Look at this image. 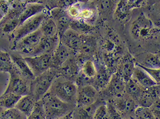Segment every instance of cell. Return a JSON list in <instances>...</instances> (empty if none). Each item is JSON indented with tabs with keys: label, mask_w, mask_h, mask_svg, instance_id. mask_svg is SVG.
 Segmentation results:
<instances>
[{
	"label": "cell",
	"mask_w": 160,
	"mask_h": 119,
	"mask_svg": "<svg viewBox=\"0 0 160 119\" xmlns=\"http://www.w3.org/2000/svg\"><path fill=\"white\" fill-rule=\"evenodd\" d=\"M10 55L15 67L21 76L29 81L34 79L35 76L22 54L15 51H13L10 53Z\"/></svg>",
	"instance_id": "obj_15"
},
{
	"label": "cell",
	"mask_w": 160,
	"mask_h": 119,
	"mask_svg": "<svg viewBox=\"0 0 160 119\" xmlns=\"http://www.w3.org/2000/svg\"><path fill=\"white\" fill-rule=\"evenodd\" d=\"M76 62L72 59L71 57L60 67L57 68L58 76H61L68 80H72L76 76L78 71Z\"/></svg>",
	"instance_id": "obj_20"
},
{
	"label": "cell",
	"mask_w": 160,
	"mask_h": 119,
	"mask_svg": "<svg viewBox=\"0 0 160 119\" xmlns=\"http://www.w3.org/2000/svg\"><path fill=\"white\" fill-rule=\"evenodd\" d=\"M112 102L122 116L134 113L138 107L137 102L125 94L121 97L114 98Z\"/></svg>",
	"instance_id": "obj_14"
},
{
	"label": "cell",
	"mask_w": 160,
	"mask_h": 119,
	"mask_svg": "<svg viewBox=\"0 0 160 119\" xmlns=\"http://www.w3.org/2000/svg\"><path fill=\"white\" fill-rule=\"evenodd\" d=\"M108 119H122V116L115 107L112 100H109L106 103Z\"/></svg>",
	"instance_id": "obj_36"
},
{
	"label": "cell",
	"mask_w": 160,
	"mask_h": 119,
	"mask_svg": "<svg viewBox=\"0 0 160 119\" xmlns=\"http://www.w3.org/2000/svg\"><path fill=\"white\" fill-rule=\"evenodd\" d=\"M40 100L47 119H58L73 111L74 105L64 102L48 92Z\"/></svg>",
	"instance_id": "obj_1"
},
{
	"label": "cell",
	"mask_w": 160,
	"mask_h": 119,
	"mask_svg": "<svg viewBox=\"0 0 160 119\" xmlns=\"http://www.w3.org/2000/svg\"><path fill=\"white\" fill-rule=\"evenodd\" d=\"M36 102H37L32 96L26 94L20 98L15 106L14 108L28 117L34 109Z\"/></svg>",
	"instance_id": "obj_19"
},
{
	"label": "cell",
	"mask_w": 160,
	"mask_h": 119,
	"mask_svg": "<svg viewBox=\"0 0 160 119\" xmlns=\"http://www.w3.org/2000/svg\"><path fill=\"white\" fill-rule=\"evenodd\" d=\"M9 73V81L4 93L11 92L21 97L28 94L30 81L21 76L15 66Z\"/></svg>",
	"instance_id": "obj_6"
},
{
	"label": "cell",
	"mask_w": 160,
	"mask_h": 119,
	"mask_svg": "<svg viewBox=\"0 0 160 119\" xmlns=\"http://www.w3.org/2000/svg\"><path fill=\"white\" fill-rule=\"evenodd\" d=\"M14 67L10 53L0 50V72L9 73Z\"/></svg>",
	"instance_id": "obj_26"
},
{
	"label": "cell",
	"mask_w": 160,
	"mask_h": 119,
	"mask_svg": "<svg viewBox=\"0 0 160 119\" xmlns=\"http://www.w3.org/2000/svg\"><path fill=\"white\" fill-rule=\"evenodd\" d=\"M1 10H0V20H1L3 16H4V15H3L2 14V12H1Z\"/></svg>",
	"instance_id": "obj_45"
},
{
	"label": "cell",
	"mask_w": 160,
	"mask_h": 119,
	"mask_svg": "<svg viewBox=\"0 0 160 119\" xmlns=\"http://www.w3.org/2000/svg\"><path fill=\"white\" fill-rule=\"evenodd\" d=\"M42 36L41 31L38 29L17 41L10 47L11 50L19 53L23 56H29L36 49Z\"/></svg>",
	"instance_id": "obj_5"
},
{
	"label": "cell",
	"mask_w": 160,
	"mask_h": 119,
	"mask_svg": "<svg viewBox=\"0 0 160 119\" xmlns=\"http://www.w3.org/2000/svg\"><path fill=\"white\" fill-rule=\"evenodd\" d=\"M57 76V70L51 68L35 76L29 83L28 94L32 96L36 102L39 101L49 91L52 82Z\"/></svg>",
	"instance_id": "obj_3"
},
{
	"label": "cell",
	"mask_w": 160,
	"mask_h": 119,
	"mask_svg": "<svg viewBox=\"0 0 160 119\" xmlns=\"http://www.w3.org/2000/svg\"><path fill=\"white\" fill-rule=\"evenodd\" d=\"M82 70L84 76L89 79H93L97 71L95 63L90 59H87L83 63L82 65Z\"/></svg>",
	"instance_id": "obj_29"
},
{
	"label": "cell",
	"mask_w": 160,
	"mask_h": 119,
	"mask_svg": "<svg viewBox=\"0 0 160 119\" xmlns=\"http://www.w3.org/2000/svg\"><path fill=\"white\" fill-rule=\"evenodd\" d=\"M78 89L76 84L72 80L57 76L48 92L64 102L74 106Z\"/></svg>",
	"instance_id": "obj_2"
},
{
	"label": "cell",
	"mask_w": 160,
	"mask_h": 119,
	"mask_svg": "<svg viewBox=\"0 0 160 119\" xmlns=\"http://www.w3.org/2000/svg\"><path fill=\"white\" fill-rule=\"evenodd\" d=\"M59 37L61 42L64 44L71 53L79 52L82 43V37L79 35L78 32L69 28Z\"/></svg>",
	"instance_id": "obj_12"
},
{
	"label": "cell",
	"mask_w": 160,
	"mask_h": 119,
	"mask_svg": "<svg viewBox=\"0 0 160 119\" xmlns=\"http://www.w3.org/2000/svg\"><path fill=\"white\" fill-rule=\"evenodd\" d=\"M125 81L118 75L111 76L106 87L108 93L114 98L121 97L125 94Z\"/></svg>",
	"instance_id": "obj_17"
},
{
	"label": "cell",
	"mask_w": 160,
	"mask_h": 119,
	"mask_svg": "<svg viewBox=\"0 0 160 119\" xmlns=\"http://www.w3.org/2000/svg\"><path fill=\"white\" fill-rule=\"evenodd\" d=\"M23 10L11 9L0 20V33L9 36L19 25V17Z\"/></svg>",
	"instance_id": "obj_9"
},
{
	"label": "cell",
	"mask_w": 160,
	"mask_h": 119,
	"mask_svg": "<svg viewBox=\"0 0 160 119\" xmlns=\"http://www.w3.org/2000/svg\"><path fill=\"white\" fill-rule=\"evenodd\" d=\"M48 16L49 13L48 11L45 10L24 21L9 35V39L11 42L10 47L13 46L20 39L39 29L43 20Z\"/></svg>",
	"instance_id": "obj_4"
},
{
	"label": "cell",
	"mask_w": 160,
	"mask_h": 119,
	"mask_svg": "<svg viewBox=\"0 0 160 119\" xmlns=\"http://www.w3.org/2000/svg\"><path fill=\"white\" fill-rule=\"evenodd\" d=\"M132 78L145 89L159 85L157 84L144 70L138 66L134 67Z\"/></svg>",
	"instance_id": "obj_18"
},
{
	"label": "cell",
	"mask_w": 160,
	"mask_h": 119,
	"mask_svg": "<svg viewBox=\"0 0 160 119\" xmlns=\"http://www.w3.org/2000/svg\"><path fill=\"white\" fill-rule=\"evenodd\" d=\"M26 119H47L41 100L36 102L34 109Z\"/></svg>",
	"instance_id": "obj_31"
},
{
	"label": "cell",
	"mask_w": 160,
	"mask_h": 119,
	"mask_svg": "<svg viewBox=\"0 0 160 119\" xmlns=\"http://www.w3.org/2000/svg\"><path fill=\"white\" fill-rule=\"evenodd\" d=\"M10 9L9 5L6 0H0V10L4 15L6 14Z\"/></svg>",
	"instance_id": "obj_42"
},
{
	"label": "cell",
	"mask_w": 160,
	"mask_h": 119,
	"mask_svg": "<svg viewBox=\"0 0 160 119\" xmlns=\"http://www.w3.org/2000/svg\"><path fill=\"white\" fill-rule=\"evenodd\" d=\"M134 114L135 119H156L150 108L138 107Z\"/></svg>",
	"instance_id": "obj_32"
},
{
	"label": "cell",
	"mask_w": 160,
	"mask_h": 119,
	"mask_svg": "<svg viewBox=\"0 0 160 119\" xmlns=\"http://www.w3.org/2000/svg\"><path fill=\"white\" fill-rule=\"evenodd\" d=\"M11 9L23 10L26 4L24 3L22 0H6Z\"/></svg>",
	"instance_id": "obj_39"
},
{
	"label": "cell",
	"mask_w": 160,
	"mask_h": 119,
	"mask_svg": "<svg viewBox=\"0 0 160 119\" xmlns=\"http://www.w3.org/2000/svg\"><path fill=\"white\" fill-rule=\"evenodd\" d=\"M111 76L105 68L101 67L99 70H97V73L93 78L94 80L93 83L95 84L93 86L96 89H102L106 88L109 83Z\"/></svg>",
	"instance_id": "obj_24"
},
{
	"label": "cell",
	"mask_w": 160,
	"mask_h": 119,
	"mask_svg": "<svg viewBox=\"0 0 160 119\" xmlns=\"http://www.w3.org/2000/svg\"><path fill=\"white\" fill-rule=\"evenodd\" d=\"M21 97L11 92L4 93L0 97V105L5 110L12 109L14 108Z\"/></svg>",
	"instance_id": "obj_25"
},
{
	"label": "cell",
	"mask_w": 160,
	"mask_h": 119,
	"mask_svg": "<svg viewBox=\"0 0 160 119\" xmlns=\"http://www.w3.org/2000/svg\"><path fill=\"white\" fill-rule=\"evenodd\" d=\"M49 15L55 21L58 28V35H61L66 30L69 28L70 23L72 19L67 13L66 10L56 7L49 11Z\"/></svg>",
	"instance_id": "obj_10"
},
{
	"label": "cell",
	"mask_w": 160,
	"mask_h": 119,
	"mask_svg": "<svg viewBox=\"0 0 160 119\" xmlns=\"http://www.w3.org/2000/svg\"><path fill=\"white\" fill-rule=\"evenodd\" d=\"M58 1L59 0H37V3L43 5L46 10L49 11L57 7Z\"/></svg>",
	"instance_id": "obj_38"
},
{
	"label": "cell",
	"mask_w": 160,
	"mask_h": 119,
	"mask_svg": "<svg viewBox=\"0 0 160 119\" xmlns=\"http://www.w3.org/2000/svg\"><path fill=\"white\" fill-rule=\"evenodd\" d=\"M145 89L132 78L125 82V94L134 99L136 102Z\"/></svg>",
	"instance_id": "obj_22"
},
{
	"label": "cell",
	"mask_w": 160,
	"mask_h": 119,
	"mask_svg": "<svg viewBox=\"0 0 160 119\" xmlns=\"http://www.w3.org/2000/svg\"><path fill=\"white\" fill-rule=\"evenodd\" d=\"M59 41L58 34L50 37L42 36L36 49L28 56H38L43 54H52L56 48Z\"/></svg>",
	"instance_id": "obj_11"
},
{
	"label": "cell",
	"mask_w": 160,
	"mask_h": 119,
	"mask_svg": "<svg viewBox=\"0 0 160 119\" xmlns=\"http://www.w3.org/2000/svg\"><path fill=\"white\" fill-rule=\"evenodd\" d=\"M141 65L148 68H160V58L159 55L154 53L147 54L143 60V64Z\"/></svg>",
	"instance_id": "obj_30"
},
{
	"label": "cell",
	"mask_w": 160,
	"mask_h": 119,
	"mask_svg": "<svg viewBox=\"0 0 160 119\" xmlns=\"http://www.w3.org/2000/svg\"><path fill=\"white\" fill-rule=\"evenodd\" d=\"M92 119H108L106 104L99 103L93 111Z\"/></svg>",
	"instance_id": "obj_33"
},
{
	"label": "cell",
	"mask_w": 160,
	"mask_h": 119,
	"mask_svg": "<svg viewBox=\"0 0 160 119\" xmlns=\"http://www.w3.org/2000/svg\"><path fill=\"white\" fill-rule=\"evenodd\" d=\"M76 2H77L76 0H59L57 7L66 9L69 6Z\"/></svg>",
	"instance_id": "obj_41"
},
{
	"label": "cell",
	"mask_w": 160,
	"mask_h": 119,
	"mask_svg": "<svg viewBox=\"0 0 160 119\" xmlns=\"http://www.w3.org/2000/svg\"><path fill=\"white\" fill-rule=\"evenodd\" d=\"M24 58L34 76H38L52 68V54L24 56Z\"/></svg>",
	"instance_id": "obj_7"
},
{
	"label": "cell",
	"mask_w": 160,
	"mask_h": 119,
	"mask_svg": "<svg viewBox=\"0 0 160 119\" xmlns=\"http://www.w3.org/2000/svg\"><path fill=\"white\" fill-rule=\"evenodd\" d=\"M150 108L155 118L160 119V99L156 100Z\"/></svg>",
	"instance_id": "obj_40"
},
{
	"label": "cell",
	"mask_w": 160,
	"mask_h": 119,
	"mask_svg": "<svg viewBox=\"0 0 160 119\" xmlns=\"http://www.w3.org/2000/svg\"><path fill=\"white\" fill-rule=\"evenodd\" d=\"M122 119H134V118H124V119H123V118H122Z\"/></svg>",
	"instance_id": "obj_46"
},
{
	"label": "cell",
	"mask_w": 160,
	"mask_h": 119,
	"mask_svg": "<svg viewBox=\"0 0 160 119\" xmlns=\"http://www.w3.org/2000/svg\"><path fill=\"white\" fill-rule=\"evenodd\" d=\"M27 117L14 108L5 110L1 119H26Z\"/></svg>",
	"instance_id": "obj_34"
},
{
	"label": "cell",
	"mask_w": 160,
	"mask_h": 119,
	"mask_svg": "<svg viewBox=\"0 0 160 119\" xmlns=\"http://www.w3.org/2000/svg\"><path fill=\"white\" fill-rule=\"evenodd\" d=\"M39 29L41 31L42 36L46 37H53L58 35V28L56 23L54 19L48 16L39 27Z\"/></svg>",
	"instance_id": "obj_23"
},
{
	"label": "cell",
	"mask_w": 160,
	"mask_h": 119,
	"mask_svg": "<svg viewBox=\"0 0 160 119\" xmlns=\"http://www.w3.org/2000/svg\"><path fill=\"white\" fill-rule=\"evenodd\" d=\"M45 10H47L45 6L40 3H28L26 4L25 8L20 15L19 26L28 19Z\"/></svg>",
	"instance_id": "obj_21"
},
{
	"label": "cell",
	"mask_w": 160,
	"mask_h": 119,
	"mask_svg": "<svg viewBox=\"0 0 160 119\" xmlns=\"http://www.w3.org/2000/svg\"><path fill=\"white\" fill-rule=\"evenodd\" d=\"M79 1H87V0H79Z\"/></svg>",
	"instance_id": "obj_47"
},
{
	"label": "cell",
	"mask_w": 160,
	"mask_h": 119,
	"mask_svg": "<svg viewBox=\"0 0 160 119\" xmlns=\"http://www.w3.org/2000/svg\"><path fill=\"white\" fill-rule=\"evenodd\" d=\"M113 6V0H98L97 8L101 13L106 14L110 12Z\"/></svg>",
	"instance_id": "obj_35"
},
{
	"label": "cell",
	"mask_w": 160,
	"mask_h": 119,
	"mask_svg": "<svg viewBox=\"0 0 160 119\" xmlns=\"http://www.w3.org/2000/svg\"><path fill=\"white\" fill-rule=\"evenodd\" d=\"M71 52L64 44L59 42L52 54V68H58L71 57Z\"/></svg>",
	"instance_id": "obj_16"
},
{
	"label": "cell",
	"mask_w": 160,
	"mask_h": 119,
	"mask_svg": "<svg viewBox=\"0 0 160 119\" xmlns=\"http://www.w3.org/2000/svg\"><path fill=\"white\" fill-rule=\"evenodd\" d=\"M5 110V109H4V108L2 107L0 105V119L1 118L2 115H3V113H4Z\"/></svg>",
	"instance_id": "obj_44"
},
{
	"label": "cell",
	"mask_w": 160,
	"mask_h": 119,
	"mask_svg": "<svg viewBox=\"0 0 160 119\" xmlns=\"http://www.w3.org/2000/svg\"><path fill=\"white\" fill-rule=\"evenodd\" d=\"M97 89L92 85H86L78 89L75 105L78 108L88 107L98 101Z\"/></svg>",
	"instance_id": "obj_8"
},
{
	"label": "cell",
	"mask_w": 160,
	"mask_h": 119,
	"mask_svg": "<svg viewBox=\"0 0 160 119\" xmlns=\"http://www.w3.org/2000/svg\"><path fill=\"white\" fill-rule=\"evenodd\" d=\"M134 67L135 66L132 62L126 61L121 64L118 75L126 82L132 77Z\"/></svg>",
	"instance_id": "obj_27"
},
{
	"label": "cell",
	"mask_w": 160,
	"mask_h": 119,
	"mask_svg": "<svg viewBox=\"0 0 160 119\" xmlns=\"http://www.w3.org/2000/svg\"><path fill=\"white\" fill-rule=\"evenodd\" d=\"M153 27L150 20L144 17L138 18L131 27V32L135 38L142 39L151 35Z\"/></svg>",
	"instance_id": "obj_13"
},
{
	"label": "cell",
	"mask_w": 160,
	"mask_h": 119,
	"mask_svg": "<svg viewBox=\"0 0 160 119\" xmlns=\"http://www.w3.org/2000/svg\"><path fill=\"white\" fill-rule=\"evenodd\" d=\"M137 66L144 70L157 84H159L160 81V68H148L139 64H137Z\"/></svg>",
	"instance_id": "obj_37"
},
{
	"label": "cell",
	"mask_w": 160,
	"mask_h": 119,
	"mask_svg": "<svg viewBox=\"0 0 160 119\" xmlns=\"http://www.w3.org/2000/svg\"><path fill=\"white\" fill-rule=\"evenodd\" d=\"M157 99H156L154 98L150 92L146 89L137 99V103L138 107L150 108Z\"/></svg>",
	"instance_id": "obj_28"
},
{
	"label": "cell",
	"mask_w": 160,
	"mask_h": 119,
	"mask_svg": "<svg viewBox=\"0 0 160 119\" xmlns=\"http://www.w3.org/2000/svg\"><path fill=\"white\" fill-rule=\"evenodd\" d=\"M58 119H74L73 111L71 112L66 115L62 117L61 118H59Z\"/></svg>",
	"instance_id": "obj_43"
}]
</instances>
